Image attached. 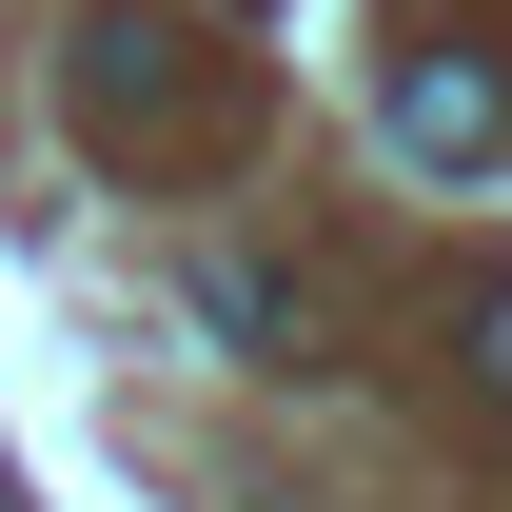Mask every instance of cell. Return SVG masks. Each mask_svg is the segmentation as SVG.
Listing matches in <instances>:
<instances>
[{
	"mask_svg": "<svg viewBox=\"0 0 512 512\" xmlns=\"http://www.w3.org/2000/svg\"><path fill=\"white\" fill-rule=\"evenodd\" d=\"M60 119L79 138H178L197 119V40L158 20V0H99V20L60 40Z\"/></svg>",
	"mask_w": 512,
	"mask_h": 512,
	"instance_id": "obj_1",
	"label": "cell"
},
{
	"mask_svg": "<svg viewBox=\"0 0 512 512\" xmlns=\"http://www.w3.org/2000/svg\"><path fill=\"white\" fill-rule=\"evenodd\" d=\"M512 138V79L473 60V40H434V60H394V158H434V178H473Z\"/></svg>",
	"mask_w": 512,
	"mask_h": 512,
	"instance_id": "obj_2",
	"label": "cell"
},
{
	"mask_svg": "<svg viewBox=\"0 0 512 512\" xmlns=\"http://www.w3.org/2000/svg\"><path fill=\"white\" fill-rule=\"evenodd\" d=\"M197 316L237 335V355H296V276H256V256H217V276H197Z\"/></svg>",
	"mask_w": 512,
	"mask_h": 512,
	"instance_id": "obj_3",
	"label": "cell"
},
{
	"mask_svg": "<svg viewBox=\"0 0 512 512\" xmlns=\"http://www.w3.org/2000/svg\"><path fill=\"white\" fill-rule=\"evenodd\" d=\"M453 355H473V394H493V414H512V276H493V296H473V335H453Z\"/></svg>",
	"mask_w": 512,
	"mask_h": 512,
	"instance_id": "obj_4",
	"label": "cell"
},
{
	"mask_svg": "<svg viewBox=\"0 0 512 512\" xmlns=\"http://www.w3.org/2000/svg\"><path fill=\"white\" fill-rule=\"evenodd\" d=\"M0 512H20V493H0Z\"/></svg>",
	"mask_w": 512,
	"mask_h": 512,
	"instance_id": "obj_5",
	"label": "cell"
}]
</instances>
